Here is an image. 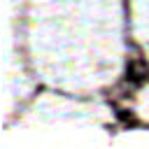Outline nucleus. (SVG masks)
Returning <instances> with one entry per match:
<instances>
[{
  "mask_svg": "<svg viewBox=\"0 0 149 149\" xmlns=\"http://www.w3.org/2000/svg\"><path fill=\"white\" fill-rule=\"evenodd\" d=\"M116 119H119L121 123H126V126H135V123H137V116H135L130 109H116Z\"/></svg>",
  "mask_w": 149,
  "mask_h": 149,
  "instance_id": "f257e3e1",
  "label": "nucleus"
}]
</instances>
